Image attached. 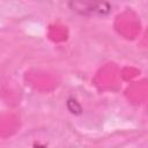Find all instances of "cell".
I'll list each match as a JSON object with an SVG mask.
<instances>
[{
	"mask_svg": "<svg viewBox=\"0 0 148 148\" xmlns=\"http://www.w3.org/2000/svg\"><path fill=\"white\" fill-rule=\"evenodd\" d=\"M69 6L82 15H105L111 10L110 5L102 0H72Z\"/></svg>",
	"mask_w": 148,
	"mask_h": 148,
	"instance_id": "1",
	"label": "cell"
},
{
	"mask_svg": "<svg viewBox=\"0 0 148 148\" xmlns=\"http://www.w3.org/2000/svg\"><path fill=\"white\" fill-rule=\"evenodd\" d=\"M68 101H69V102H67V106H71V104L74 105L73 108H69L71 112H73V113H80V112H81V106H80V104H79L75 99H68Z\"/></svg>",
	"mask_w": 148,
	"mask_h": 148,
	"instance_id": "2",
	"label": "cell"
}]
</instances>
